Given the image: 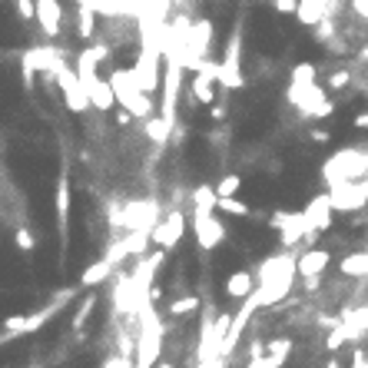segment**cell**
<instances>
[{
  "instance_id": "cell-1",
  "label": "cell",
  "mask_w": 368,
  "mask_h": 368,
  "mask_svg": "<svg viewBox=\"0 0 368 368\" xmlns=\"http://www.w3.org/2000/svg\"><path fill=\"white\" fill-rule=\"evenodd\" d=\"M186 236V209H163L160 222L149 229V246L160 252H176Z\"/></svg>"
},
{
  "instance_id": "cell-2",
  "label": "cell",
  "mask_w": 368,
  "mask_h": 368,
  "mask_svg": "<svg viewBox=\"0 0 368 368\" xmlns=\"http://www.w3.org/2000/svg\"><path fill=\"white\" fill-rule=\"evenodd\" d=\"M70 169L63 163L60 176H56V189H54V213H56V236H60V266L67 259L70 249Z\"/></svg>"
},
{
  "instance_id": "cell-3",
  "label": "cell",
  "mask_w": 368,
  "mask_h": 368,
  "mask_svg": "<svg viewBox=\"0 0 368 368\" xmlns=\"http://www.w3.org/2000/svg\"><path fill=\"white\" fill-rule=\"evenodd\" d=\"M193 236H196V249L209 256L213 249H219L229 239V226L222 222V216L209 213V216H193Z\"/></svg>"
},
{
  "instance_id": "cell-4",
  "label": "cell",
  "mask_w": 368,
  "mask_h": 368,
  "mask_svg": "<svg viewBox=\"0 0 368 368\" xmlns=\"http://www.w3.org/2000/svg\"><path fill=\"white\" fill-rule=\"evenodd\" d=\"M34 23L43 30L47 40H56L63 34V23H67V10L60 0H34Z\"/></svg>"
},
{
  "instance_id": "cell-5",
  "label": "cell",
  "mask_w": 368,
  "mask_h": 368,
  "mask_svg": "<svg viewBox=\"0 0 368 368\" xmlns=\"http://www.w3.org/2000/svg\"><path fill=\"white\" fill-rule=\"evenodd\" d=\"M302 219H305V226H309L312 232H318V236L332 232V206H329V193H318V196H312V199L305 203V209H302Z\"/></svg>"
},
{
  "instance_id": "cell-6",
  "label": "cell",
  "mask_w": 368,
  "mask_h": 368,
  "mask_svg": "<svg viewBox=\"0 0 368 368\" xmlns=\"http://www.w3.org/2000/svg\"><path fill=\"white\" fill-rule=\"evenodd\" d=\"M329 266H332V252L329 249H322V246H315V249H305V252L295 256V276L318 279V276H325Z\"/></svg>"
},
{
  "instance_id": "cell-7",
  "label": "cell",
  "mask_w": 368,
  "mask_h": 368,
  "mask_svg": "<svg viewBox=\"0 0 368 368\" xmlns=\"http://www.w3.org/2000/svg\"><path fill=\"white\" fill-rule=\"evenodd\" d=\"M222 292H226V299L246 302L249 295L256 292V276H252V269H236V272H229L226 282H222Z\"/></svg>"
},
{
  "instance_id": "cell-8",
  "label": "cell",
  "mask_w": 368,
  "mask_h": 368,
  "mask_svg": "<svg viewBox=\"0 0 368 368\" xmlns=\"http://www.w3.org/2000/svg\"><path fill=\"white\" fill-rule=\"evenodd\" d=\"M203 309V299L199 295H193V292H186V295H173L169 302H166V318H173V322H183V318H189V315H196Z\"/></svg>"
},
{
  "instance_id": "cell-9",
  "label": "cell",
  "mask_w": 368,
  "mask_h": 368,
  "mask_svg": "<svg viewBox=\"0 0 368 368\" xmlns=\"http://www.w3.org/2000/svg\"><path fill=\"white\" fill-rule=\"evenodd\" d=\"M113 272H116V266H113L110 259H96L93 266H87V269L80 272V285H83V289H96V285H103L107 279H113Z\"/></svg>"
},
{
  "instance_id": "cell-10",
  "label": "cell",
  "mask_w": 368,
  "mask_h": 368,
  "mask_svg": "<svg viewBox=\"0 0 368 368\" xmlns=\"http://www.w3.org/2000/svg\"><path fill=\"white\" fill-rule=\"evenodd\" d=\"M76 37L83 43H93V37H96V10L83 7V3H76Z\"/></svg>"
},
{
  "instance_id": "cell-11",
  "label": "cell",
  "mask_w": 368,
  "mask_h": 368,
  "mask_svg": "<svg viewBox=\"0 0 368 368\" xmlns=\"http://www.w3.org/2000/svg\"><path fill=\"white\" fill-rule=\"evenodd\" d=\"M242 186H246V176H239V173H222L219 180L213 183V193H216V199H232Z\"/></svg>"
},
{
  "instance_id": "cell-12",
  "label": "cell",
  "mask_w": 368,
  "mask_h": 368,
  "mask_svg": "<svg viewBox=\"0 0 368 368\" xmlns=\"http://www.w3.org/2000/svg\"><path fill=\"white\" fill-rule=\"evenodd\" d=\"M216 216H236V219H252L256 216V209L249 203H242L239 196H232V199H216Z\"/></svg>"
},
{
  "instance_id": "cell-13",
  "label": "cell",
  "mask_w": 368,
  "mask_h": 368,
  "mask_svg": "<svg viewBox=\"0 0 368 368\" xmlns=\"http://www.w3.org/2000/svg\"><path fill=\"white\" fill-rule=\"evenodd\" d=\"M93 309H96V292H90L87 299H83V302H80V305H76V315H74V322H70V329H74L76 335L83 332V325H87V318L93 315Z\"/></svg>"
},
{
  "instance_id": "cell-14",
  "label": "cell",
  "mask_w": 368,
  "mask_h": 368,
  "mask_svg": "<svg viewBox=\"0 0 368 368\" xmlns=\"http://www.w3.org/2000/svg\"><path fill=\"white\" fill-rule=\"evenodd\" d=\"M14 242H17L20 252H34V249H37V236L30 232V226H27V222H17V229H14Z\"/></svg>"
},
{
  "instance_id": "cell-15",
  "label": "cell",
  "mask_w": 368,
  "mask_h": 368,
  "mask_svg": "<svg viewBox=\"0 0 368 368\" xmlns=\"http://www.w3.org/2000/svg\"><path fill=\"white\" fill-rule=\"evenodd\" d=\"M14 10L20 23H34V0H14Z\"/></svg>"
},
{
  "instance_id": "cell-16",
  "label": "cell",
  "mask_w": 368,
  "mask_h": 368,
  "mask_svg": "<svg viewBox=\"0 0 368 368\" xmlns=\"http://www.w3.org/2000/svg\"><path fill=\"white\" fill-rule=\"evenodd\" d=\"M351 129L365 133V129H368V110H362V113H355V116H351Z\"/></svg>"
},
{
  "instance_id": "cell-17",
  "label": "cell",
  "mask_w": 368,
  "mask_h": 368,
  "mask_svg": "<svg viewBox=\"0 0 368 368\" xmlns=\"http://www.w3.org/2000/svg\"><path fill=\"white\" fill-rule=\"evenodd\" d=\"M309 140H312V143H329L332 133H329V129H318V127H315V129H309Z\"/></svg>"
},
{
  "instance_id": "cell-18",
  "label": "cell",
  "mask_w": 368,
  "mask_h": 368,
  "mask_svg": "<svg viewBox=\"0 0 368 368\" xmlns=\"http://www.w3.org/2000/svg\"><path fill=\"white\" fill-rule=\"evenodd\" d=\"M322 368H345V362H342V355H329V362Z\"/></svg>"
},
{
  "instance_id": "cell-19",
  "label": "cell",
  "mask_w": 368,
  "mask_h": 368,
  "mask_svg": "<svg viewBox=\"0 0 368 368\" xmlns=\"http://www.w3.org/2000/svg\"><path fill=\"white\" fill-rule=\"evenodd\" d=\"M153 368H180V365H176V362H169V358H160Z\"/></svg>"
},
{
  "instance_id": "cell-20",
  "label": "cell",
  "mask_w": 368,
  "mask_h": 368,
  "mask_svg": "<svg viewBox=\"0 0 368 368\" xmlns=\"http://www.w3.org/2000/svg\"><path fill=\"white\" fill-rule=\"evenodd\" d=\"M34 368H40V365H34Z\"/></svg>"
}]
</instances>
